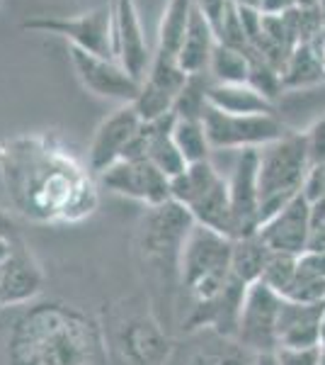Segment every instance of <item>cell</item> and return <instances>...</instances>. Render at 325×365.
I'll return each instance as SVG.
<instances>
[{
	"label": "cell",
	"instance_id": "obj_29",
	"mask_svg": "<svg viewBox=\"0 0 325 365\" xmlns=\"http://www.w3.org/2000/svg\"><path fill=\"white\" fill-rule=\"evenodd\" d=\"M247 73H250L247 54L216 42L209 61V76L214 78V83H247Z\"/></svg>",
	"mask_w": 325,
	"mask_h": 365
},
{
	"label": "cell",
	"instance_id": "obj_11",
	"mask_svg": "<svg viewBox=\"0 0 325 365\" xmlns=\"http://www.w3.org/2000/svg\"><path fill=\"white\" fill-rule=\"evenodd\" d=\"M68 54H70V61H73V68H75V73H78L80 83L85 86L92 96L105 98V100H117V103H122V105H129L139 98L141 83L124 71V66L117 58L87 54V51L75 49V46H70Z\"/></svg>",
	"mask_w": 325,
	"mask_h": 365
},
{
	"label": "cell",
	"instance_id": "obj_14",
	"mask_svg": "<svg viewBox=\"0 0 325 365\" xmlns=\"http://www.w3.org/2000/svg\"><path fill=\"white\" fill-rule=\"evenodd\" d=\"M187 78L190 76L180 68L177 58H165L153 54L149 73L141 81V93L134 100V108L141 115V120L151 122L173 113L177 96L182 93Z\"/></svg>",
	"mask_w": 325,
	"mask_h": 365
},
{
	"label": "cell",
	"instance_id": "obj_1",
	"mask_svg": "<svg viewBox=\"0 0 325 365\" xmlns=\"http://www.w3.org/2000/svg\"><path fill=\"white\" fill-rule=\"evenodd\" d=\"M0 180L27 220L80 222L97 210L92 173L46 137L0 141Z\"/></svg>",
	"mask_w": 325,
	"mask_h": 365
},
{
	"label": "cell",
	"instance_id": "obj_42",
	"mask_svg": "<svg viewBox=\"0 0 325 365\" xmlns=\"http://www.w3.org/2000/svg\"><path fill=\"white\" fill-rule=\"evenodd\" d=\"M313 46H316L318 58H321V63H323V68H325V32L316 39V42H313Z\"/></svg>",
	"mask_w": 325,
	"mask_h": 365
},
{
	"label": "cell",
	"instance_id": "obj_2",
	"mask_svg": "<svg viewBox=\"0 0 325 365\" xmlns=\"http://www.w3.org/2000/svg\"><path fill=\"white\" fill-rule=\"evenodd\" d=\"M8 365H110L97 317L61 299L37 302L10 327Z\"/></svg>",
	"mask_w": 325,
	"mask_h": 365
},
{
	"label": "cell",
	"instance_id": "obj_32",
	"mask_svg": "<svg viewBox=\"0 0 325 365\" xmlns=\"http://www.w3.org/2000/svg\"><path fill=\"white\" fill-rule=\"evenodd\" d=\"M284 299H292V302H301V304H318L325 302V278L311 273V270L301 268L297 263V275H294L292 285L284 290Z\"/></svg>",
	"mask_w": 325,
	"mask_h": 365
},
{
	"label": "cell",
	"instance_id": "obj_47",
	"mask_svg": "<svg viewBox=\"0 0 325 365\" xmlns=\"http://www.w3.org/2000/svg\"><path fill=\"white\" fill-rule=\"evenodd\" d=\"M107 5L112 8V13H114V5H117V0H107Z\"/></svg>",
	"mask_w": 325,
	"mask_h": 365
},
{
	"label": "cell",
	"instance_id": "obj_9",
	"mask_svg": "<svg viewBox=\"0 0 325 365\" xmlns=\"http://www.w3.org/2000/svg\"><path fill=\"white\" fill-rule=\"evenodd\" d=\"M279 312L282 295H277L265 282H252L247 287L235 339L252 353H275L279 349V339H277Z\"/></svg>",
	"mask_w": 325,
	"mask_h": 365
},
{
	"label": "cell",
	"instance_id": "obj_35",
	"mask_svg": "<svg viewBox=\"0 0 325 365\" xmlns=\"http://www.w3.org/2000/svg\"><path fill=\"white\" fill-rule=\"evenodd\" d=\"M279 365H321V349H279Z\"/></svg>",
	"mask_w": 325,
	"mask_h": 365
},
{
	"label": "cell",
	"instance_id": "obj_16",
	"mask_svg": "<svg viewBox=\"0 0 325 365\" xmlns=\"http://www.w3.org/2000/svg\"><path fill=\"white\" fill-rule=\"evenodd\" d=\"M44 290V270L25 239L15 241L13 253L0 266V307H20L34 302Z\"/></svg>",
	"mask_w": 325,
	"mask_h": 365
},
{
	"label": "cell",
	"instance_id": "obj_39",
	"mask_svg": "<svg viewBox=\"0 0 325 365\" xmlns=\"http://www.w3.org/2000/svg\"><path fill=\"white\" fill-rule=\"evenodd\" d=\"M297 8V3L294 0H262V8H260V13L262 15H284L289 10Z\"/></svg>",
	"mask_w": 325,
	"mask_h": 365
},
{
	"label": "cell",
	"instance_id": "obj_38",
	"mask_svg": "<svg viewBox=\"0 0 325 365\" xmlns=\"http://www.w3.org/2000/svg\"><path fill=\"white\" fill-rule=\"evenodd\" d=\"M0 239L10 241V244H15V241H22L20 222H17V217L13 215V212L5 210V207H0Z\"/></svg>",
	"mask_w": 325,
	"mask_h": 365
},
{
	"label": "cell",
	"instance_id": "obj_33",
	"mask_svg": "<svg viewBox=\"0 0 325 365\" xmlns=\"http://www.w3.org/2000/svg\"><path fill=\"white\" fill-rule=\"evenodd\" d=\"M297 263H299V256L272 251V256H270L267 266H265V270H262V278H260V282H265L267 287H272L277 295H284V290L292 285L294 275H297Z\"/></svg>",
	"mask_w": 325,
	"mask_h": 365
},
{
	"label": "cell",
	"instance_id": "obj_45",
	"mask_svg": "<svg viewBox=\"0 0 325 365\" xmlns=\"http://www.w3.org/2000/svg\"><path fill=\"white\" fill-rule=\"evenodd\" d=\"M318 8H321V13H323V20H325V0H321V3H318Z\"/></svg>",
	"mask_w": 325,
	"mask_h": 365
},
{
	"label": "cell",
	"instance_id": "obj_30",
	"mask_svg": "<svg viewBox=\"0 0 325 365\" xmlns=\"http://www.w3.org/2000/svg\"><path fill=\"white\" fill-rule=\"evenodd\" d=\"M214 83V78L209 76V71L204 73H194L187 78L182 93L177 96V103L173 108L175 117H187V120H204V113L209 108V88Z\"/></svg>",
	"mask_w": 325,
	"mask_h": 365
},
{
	"label": "cell",
	"instance_id": "obj_15",
	"mask_svg": "<svg viewBox=\"0 0 325 365\" xmlns=\"http://www.w3.org/2000/svg\"><path fill=\"white\" fill-rule=\"evenodd\" d=\"M247 287L250 285H245L243 280H238L233 275L216 297L206 299V302H190V312L185 317V329L187 331L209 329L214 336L235 339L238 336L240 312H243Z\"/></svg>",
	"mask_w": 325,
	"mask_h": 365
},
{
	"label": "cell",
	"instance_id": "obj_27",
	"mask_svg": "<svg viewBox=\"0 0 325 365\" xmlns=\"http://www.w3.org/2000/svg\"><path fill=\"white\" fill-rule=\"evenodd\" d=\"M255 356L238 339L214 336L192 353L190 365H255Z\"/></svg>",
	"mask_w": 325,
	"mask_h": 365
},
{
	"label": "cell",
	"instance_id": "obj_17",
	"mask_svg": "<svg viewBox=\"0 0 325 365\" xmlns=\"http://www.w3.org/2000/svg\"><path fill=\"white\" fill-rule=\"evenodd\" d=\"M311 220H313V205L304 195H299L289 205H284L275 217H270L260 227L257 234L272 251L301 256L304 251H309Z\"/></svg>",
	"mask_w": 325,
	"mask_h": 365
},
{
	"label": "cell",
	"instance_id": "obj_8",
	"mask_svg": "<svg viewBox=\"0 0 325 365\" xmlns=\"http://www.w3.org/2000/svg\"><path fill=\"white\" fill-rule=\"evenodd\" d=\"M204 127L211 149H262L289 129L277 115H228L206 108Z\"/></svg>",
	"mask_w": 325,
	"mask_h": 365
},
{
	"label": "cell",
	"instance_id": "obj_25",
	"mask_svg": "<svg viewBox=\"0 0 325 365\" xmlns=\"http://www.w3.org/2000/svg\"><path fill=\"white\" fill-rule=\"evenodd\" d=\"M218 178H221V173L211 166V161L190 163L180 175L170 178V200L190 207V205L197 202Z\"/></svg>",
	"mask_w": 325,
	"mask_h": 365
},
{
	"label": "cell",
	"instance_id": "obj_19",
	"mask_svg": "<svg viewBox=\"0 0 325 365\" xmlns=\"http://www.w3.org/2000/svg\"><path fill=\"white\" fill-rule=\"evenodd\" d=\"M323 317H325V302L301 304L282 297L279 327H277L279 349H318V344H321Z\"/></svg>",
	"mask_w": 325,
	"mask_h": 365
},
{
	"label": "cell",
	"instance_id": "obj_23",
	"mask_svg": "<svg viewBox=\"0 0 325 365\" xmlns=\"http://www.w3.org/2000/svg\"><path fill=\"white\" fill-rule=\"evenodd\" d=\"M192 10H194V0H168L161 17V25H158V44L153 54L165 58L180 56L187 27H190L192 20Z\"/></svg>",
	"mask_w": 325,
	"mask_h": 365
},
{
	"label": "cell",
	"instance_id": "obj_36",
	"mask_svg": "<svg viewBox=\"0 0 325 365\" xmlns=\"http://www.w3.org/2000/svg\"><path fill=\"white\" fill-rule=\"evenodd\" d=\"M309 251H325V200L313 205Z\"/></svg>",
	"mask_w": 325,
	"mask_h": 365
},
{
	"label": "cell",
	"instance_id": "obj_4",
	"mask_svg": "<svg viewBox=\"0 0 325 365\" xmlns=\"http://www.w3.org/2000/svg\"><path fill=\"white\" fill-rule=\"evenodd\" d=\"M309 170L311 156L304 132H287L284 137L260 149L257 190L262 225L301 195Z\"/></svg>",
	"mask_w": 325,
	"mask_h": 365
},
{
	"label": "cell",
	"instance_id": "obj_48",
	"mask_svg": "<svg viewBox=\"0 0 325 365\" xmlns=\"http://www.w3.org/2000/svg\"><path fill=\"white\" fill-rule=\"evenodd\" d=\"M114 8H117V5H114Z\"/></svg>",
	"mask_w": 325,
	"mask_h": 365
},
{
	"label": "cell",
	"instance_id": "obj_18",
	"mask_svg": "<svg viewBox=\"0 0 325 365\" xmlns=\"http://www.w3.org/2000/svg\"><path fill=\"white\" fill-rule=\"evenodd\" d=\"M114 54L117 61L122 63L132 78L141 81L146 78L151 66V49L146 42L144 27L139 20L134 0H117L114 8Z\"/></svg>",
	"mask_w": 325,
	"mask_h": 365
},
{
	"label": "cell",
	"instance_id": "obj_44",
	"mask_svg": "<svg viewBox=\"0 0 325 365\" xmlns=\"http://www.w3.org/2000/svg\"><path fill=\"white\" fill-rule=\"evenodd\" d=\"M321 349H325V317H323V324H321Z\"/></svg>",
	"mask_w": 325,
	"mask_h": 365
},
{
	"label": "cell",
	"instance_id": "obj_5",
	"mask_svg": "<svg viewBox=\"0 0 325 365\" xmlns=\"http://www.w3.org/2000/svg\"><path fill=\"white\" fill-rule=\"evenodd\" d=\"M230 253L233 239L194 225L180 258V282L190 295V302H206L226 287V282L233 278Z\"/></svg>",
	"mask_w": 325,
	"mask_h": 365
},
{
	"label": "cell",
	"instance_id": "obj_24",
	"mask_svg": "<svg viewBox=\"0 0 325 365\" xmlns=\"http://www.w3.org/2000/svg\"><path fill=\"white\" fill-rule=\"evenodd\" d=\"M272 256V249L262 241L260 234H250V237L233 239V253H230V273L245 285L260 282L262 270L267 266Z\"/></svg>",
	"mask_w": 325,
	"mask_h": 365
},
{
	"label": "cell",
	"instance_id": "obj_6",
	"mask_svg": "<svg viewBox=\"0 0 325 365\" xmlns=\"http://www.w3.org/2000/svg\"><path fill=\"white\" fill-rule=\"evenodd\" d=\"M194 217L185 205L168 200L146 210L139 227V249L161 273L180 275V258L185 241L194 229Z\"/></svg>",
	"mask_w": 325,
	"mask_h": 365
},
{
	"label": "cell",
	"instance_id": "obj_34",
	"mask_svg": "<svg viewBox=\"0 0 325 365\" xmlns=\"http://www.w3.org/2000/svg\"><path fill=\"white\" fill-rule=\"evenodd\" d=\"M306 146H309L311 166H325V115L318 117L304 132Z\"/></svg>",
	"mask_w": 325,
	"mask_h": 365
},
{
	"label": "cell",
	"instance_id": "obj_28",
	"mask_svg": "<svg viewBox=\"0 0 325 365\" xmlns=\"http://www.w3.org/2000/svg\"><path fill=\"white\" fill-rule=\"evenodd\" d=\"M173 139L180 149V154L185 156L187 166L190 163H202L209 161L211 156V141L206 134L204 120H187V117H177L173 127Z\"/></svg>",
	"mask_w": 325,
	"mask_h": 365
},
{
	"label": "cell",
	"instance_id": "obj_3",
	"mask_svg": "<svg viewBox=\"0 0 325 365\" xmlns=\"http://www.w3.org/2000/svg\"><path fill=\"white\" fill-rule=\"evenodd\" d=\"M110 365H165L173 356V339L151 309L124 299L102 322Z\"/></svg>",
	"mask_w": 325,
	"mask_h": 365
},
{
	"label": "cell",
	"instance_id": "obj_20",
	"mask_svg": "<svg viewBox=\"0 0 325 365\" xmlns=\"http://www.w3.org/2000/svg\"><path fill=\"white\" fill-rule=\"evenodd\" d=\"M216 42L218 39H216V32H214V27H211V22L206 20L202 10L194 5L190 27H187L185 42H182L180 56H177L180 68L185 71L187 76L209 71V61H211V54H214Z\"/></svg>",
	"mask_w": 325,
	"mask_h": 365
},
{
	"label": "cell",
	"instance_id": "obj_13",
	"mask_svg": "<svg viewBox=\"0 0 325 365\" xmlns=\"http://www.w3.org/2000/svg\"><path fill=\"white\" fill-rule=\"evenodd\" d=\"M141 122L144 120L136 113L134 103L119 105L114 113L105 117L92 134L90 149H87V170L92 175H100L117 161H122L136 132L141 129Z\"/></svg>",
	"mask_w": 325,
	"mask_h": 365
},
{
	"label": "cell",
	"instance_id": "obj_12",
	"mask_svg": "<svg viewBox=\"0 0 325 365\" xmlns=\"http://www.w3.org/2000/svg\"><path fill=\"white\" fill-rule=\"evenodd\" d=\"M257 163L260 149H243L228 175L230 215H233V239L257 234L262 227L260 217V190H257Z\"/></svg>",
	"mask_w": 325,
	"mask_h": 365
},
{
	"label": "cell",
	"instance_id": "obj_46",
	"mask_svg": "<svg viewBox=\"0 0 325 365\" xmlns=\"http://www.w3.org/2000/svg\"><path fill=\"white\" fill-rule=\"evenodd\" d=\"M321 349V346H318ZM321 365H325V349H321Z\"/></svg>",
	"mask_w": 325,
	"mask_h": 365
},
{
	"label": "cell",
	"instance_id": "obj_10",
	"mask_svg": "<svg viewBox=\"0 0 325 365\" xmlns=\"http://www.w3.org/2000/svg\"><path fill=\"white\" fill-rule=\"evenodd\" d=\"M100 185L129 200H139L146 207L170 200V178L161 173L149 158H122L97 175Z\"/></svg>",
	"mask_w": 325,
	"mask_h": 365
},
{
	"label": "cell",
	"instance_id": "obj_7",
	"mask_svg": "<svg viewBox=\"0 0 325 365\" xmlns=\"http://www.w3.org/2000/svg\"><path fill=\"white\" fill-rule=\"evenodd\" d=\"M22 29L39 34H56L68 39L70 46L82 49L87 54L117 58L114 54V13L110 5L82 13L78 17H49L39 15L22 22Z\"/></svg>",
	"mask_w": 325,
	"mask_h": 365
},
{
	"label": "cell",
	"instance_id": "obj_43",
	"mask_svg": "<svg viewBox=\"0 0 325 365\" xmlns=\"http://www.w3.org/2000/svg\"><path fill=\"white\" fill-rule=\"evenodd\" d=\"M233 3L240 5V8H252V10L262 8V0H233Z\"/></svg>",
	"mask_w": 325,
	"mask_h": 365
},
{
	"label": "cell",
	"instance_id": "obj_21",
	"mask_svg": "<svg viewBox=\"0 0 325 365\" xmlns=\"http://www.w3.org/2000/svg\"><path fill=\"white\" fill-rule=\"evenodd\" d=\"M209 108L228 115H275V103L247 83H211Z\"/></svg>",
	"mask_w": 325,
	"mask_h": 365
},
{
	"label": "cell",
	"instance_id": "obj_22",
	"mask_svg": "<svg viewBox=\"0 0 325 365\" xmlns=\"http://www.w3.org/2000/svg\"><path fill=\"white\" fill-rule=\"evenodd\" d=\"M187 210H190V215L194 217L197 225L214 229V232L223 234V237L233 239V215H230L228 180L223 175Z\"/></svg>",
	"mask_w": 325,
	"mask_h": 365
},
{
	"label": "cell",
	"instance_id": "obj_41",
	"mask_svg": "<svg viewBox=\"0 0 325 365\" xmlns=\"http://www.w3.org/2000/svg\"><path fill=\"white\" fill-rule=\"evenodd\" d=\"M10 253H13V244H10V241H5V239H0V266L8 261Z\"/></svg>",
	"mask_w": 325,
	"mask_h": 365
},
{
	"label": "cell",
	"instance_id": "obj_31",
	"mask_svg": "<svg viewBox=\"0 0 325 365\" xmlns=\"http://www.w3.org/2000/svg\"><path fill=\"white\" fill-rule=\"evenodd\" d=\"M250 58V73H247V86L255 88L260 96H265L270 103H275L282 93L287 91L284 88V78H282V71L275 68L272 63L265 61L262 56L257 54H247Z\"/></svg>",
	"mask_w": 325,
	"mask_h": 365
},
{
	"label": "cell",
	"instance_id": "obj_26",
	"mask_svg": "<svg viewBox=\"0 0 325 365\" xmlns=\"http://www.w3.org/2000/svg\"><path fill=\"white\" fill-rule=\"evenodd\" d=\"M287 91L294 88H311L325 81V68L318 58V51L313 44H299L289 56L284 71H282Z\"/></svg>",
	"mask_w": 325,
	"mask_h": 365
},
{
	"label": "cell",
	"instance_id": "obj_37",
	"mask_svg": "<svg viewBox=\"0 0 325 365\" xmlns=\"http://www.w3.org/2000/svg\"><path fill=\"white\" fill-rule=\"evenodd\" d=\"M194 5L202 10L204 17L211 22V27H214V32H216L223 20V15H226V10L233 5V0H194Z\"/></svg>",
	"mask_w": 325,
	"mask_h": 365
},
{
	"label": "cell",
	"instance_id": "obj_40",
	"mask_svg": "<svg viewBox=\"0 0 325 365\" xmlns=\"http://www.w3.org/2000/svg\"><path fill=\"white\" fill-rule=\"evenodd\" d=\"M255 365H279V358L275 353H257L255 356Z\"/></svg>",
	"mask_w": 325,
	"mask_h": 365
}]
</instances>
